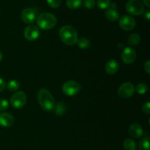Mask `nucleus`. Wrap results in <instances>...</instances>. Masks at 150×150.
<instances>
[{
    "instance_id": "nucleus-1",
    "label": "nucleus",
    "mask_w": 150,
    "mask_h": 150,
    "mask_svg": "<svg viewBox=\"0 0 150 150\" xmlns=\"http://www.w3.org/2000/svg\"><path fill=\"white\" fill-rule=\"evenodd\" d=\"M37 98L40 105L44 111L46 112L54 111L56 103L54 97L49 91L44 88L39 89L37 95Z\"/></svg>"
},
{
    "instance_id": "nucleus-2",
    "label": "nucleus",
    "mask_w": 150,
    "mask_h": 150,
    "mask_svg": "<svg viewBox=\"0 0 150 150\" xmlns=\"http://www.w3.org/2000/svg\"><path fill=\"white\" fill-rule=\"evenodd\" d=\"M59 35L61 40L67 45H75L79 39L77 30L70 25H65L60 28Z\"/></svg>"
},
{
    "instance_id": "nucleus-3",
    "label": "nucleus",
    "mask_w": 150,
    "mask_h": 150,
    "mask_svg": "<svg viewBox=\"0 0 150 150\" xmlns=\"http://www.w3.org/2000/svg\"><path fill=\"white\" fill-rule=\"evenodd\" d=\"M37 24L40 29L44 30L51 29L57 25V18L51 13H42L37 18Z\"/></svg>"
},
{
    "instance_id": "nucleus-4",
    "label": "nucleus",
    "mask_w": 150,
    "mask_h": 150,
    "mask_svg": "<svg viewBox=\"0 0 150 150\" xmlns=\"http://www.w3.org/2000/svg\"><path fill=\"white\" fill-rule=\"evenodd\" d=\"M125 9L133 16H140L144 13V5L140 0H129L126 3Z\"/></svg>"
},
{
    "instance_id": "nucleus-5",
    "label": "nucleus",
    "mask_w": 150,
    "mask_h": 150,
    "mask_svg": "<svg viewBox=\"0 0 150 150\" xmlns=\"http://www.w3.org/2000/svg\"><path fill=\"white\" fill-rule=\"evenodd\" d=\"M81 89V85L77 81L73 80H69L66 81L62 87L63 93L67 96L70 97L77 95L80 92Z\"/></svg>"
},
{
    "instance_id": "nucleus-6",
    "label": "nucleus",
    "mask_w": 150,
    "mask_h": 150,
    "mask_svg": "<svg viewBox=\"0 0 150 150\" xmlns=\"http://www.w3.org/2000/svg\"><path fill=\"white\" fill-rule=\"evenodd\" d=\"M26 101H27V97L23 91L16 92L12 95L10 99V103L12 106L17 109L23 108L26 105Z\"/></svg>"
},
{
    "instance_id": "nucleus-7",
    "label": "nucleus",
    "mask_w": 150,
    "mask_h": 150,
    "mask_svg": "<svg viewBox=\"0 0 150 150\" xmlns=\"http://www.w3.org/2000/svg\"><path fill=\"white\" fill-rule=\"evenodd\" d=\"M135 93V86L130 82H125L120 86L118 89V94L121 98H129L133 96Z\"/></svg>"
},
{
    "instance_id": "nucleus-8",
    "label": "nucleus",
    "mask_w": 150,
    "mask_h": 150,
    "mask_svg": "<svg viewBox=\"0 0 150 150\" xmlns=\"http://www.w3.org/2000/svg\"><path fill=\"white\" fill-rule=\"evenodd\" d=\"M136 21L130 16H123L119 21V26L125 31H131L136 26Z\"/></svg>"
},
{
    "instance_id": "nucleus-9",
    "label": "nucleus",
    "mask_w": 150,
    "mask_h": 150,
    "mask_svg": "<svg viewBox=\"0 0 150 150\" xmlns=\"http://www.w3.org/2000/svg\"><path fill=\"white\" fill-rule=\"evenodd\" d=\"M122 59L126 64H131L136 59V52L131 47H125L121 54Z\"/></svg>"
},
{
    "instance_id": "nucleus-10",
    "label": "nucleus",
    "mask_w": 150,
    "mask_h": 150,
    "mask_svg": "<svg viewBox=\"0 0 150 150\" xmlns=\"http://www.w3.org/2000/svg\"><path fill=\"white\" fill-rule=\"evenodd\" d=\"M40 30L38 26L35 25H29L26 26L23 32L25 39L29 41H35L40 37Z\"/></svg>"
},
{
    "instance_id": "nucleus-11",
    "label": "nucleus",
    "mask_w": 150,
    "mask_h": 150,
    "mask_svg": "<svg viewBox=\"0 0 150 150\" xmlns=\"http://www.w3.org/2000/svg\"><path fill=\"white\" fill-rule=\"evenodd\" d=\"M36 18V13L32 8H25L21 13V19L25 23L32 24Z\"/></svg>"
},
{
    "instance_id": "nucleus-12",
    "label": "nucleus",
    "mask_w": 150,
    "mask_h": 150,
    "mask_svg": "<svg viewBox=\"0 0 150 150\" xmlns=\"http://www.w3.org/2000/svg\"><path fill=\"white\" fill-rule=\"evenodd\" d=\"M15 119L12 114L9 113H1L0 114V125L4 127H9L14 124Z\"/></svg>"
},
{
    "instance_id": "nucleus-13",
    "label": "nucleus",
    "mask_w": 150,
    "mask_h": 150,
    "mask_svg": "<svg viewBox=\"0 0 150 150\" xmlns=\"http://www.w3.org/2000/svg\"><path fill=\"white\" fill-rule=\"evenodd\" d=\"M105 72L108 75H114L120 70V63L115 59H111L105 64Z\"/></svg>"
},
{
    "instance_id": "nucleus-14",
    "label": "nucleus",
    "mask_w": 150,
    "mask_h": 150,
    "mask_svg": "<svg viewBox=\"0 0 150 150\" xmlns=\"http://www.w3.org/2000/svg\"><path fill=\"white\" fill-rule=\"evenodd\" d=\"M129 133L130 136L136 139H139L143 136L144 135V130L140 125L137 123H133L129 127L128 129Z\"/></svg>"
},
{
    "instance_id": "nucleus-15",
    "label": "nucleus",
    "mask_w": 150,
    "mask_h": 150,
    "mask_svg": "<svg viewBox=\"0 0 150 150\" xmlns=\"http://www.w3.org/2000/svg\"><path fill=\"white\" fill-rule=\"evenodd\" d=\"M105 17L109 21L115 22L120 19V14L117 10L109 8L105 12Z\"/></svg>"
},
{
    "instance_id": "nucleus-16",
    "label": "nucleus",
    "mask_w": 150,
    "mask_h": 150,
    "mask_svg": "<svg viewBox=\"0 0 150 150\" xmlns=\"http://www.w3.org/2000/svg\"><path fill=\"white\" fill-rule=\"evenodd\" d=\"M78 47L81 49H86V48H89L91 45V42L89 40L86 38H79L76 42Z\"/></svg>"
},
{
    "instance_id": "nucleus-17",
    "label": "nucleus",
    "mask_w": 150,
    "mask_h": 150,
    "mask_svg": "<svg viewBox=\"0 0 150 150\" xmlns=\"http://www.w3.org/2000/svg\"><path fill=\"white\" fill-rule=\"evenodd\" d=\"M54 112H55L56 115L57 116H62L65 113L66 111V105L64 103L59 102L57 104H56L55 107L54 109Z\"/></svg>"
},
{
    "instance_id": "nucleus-18",
    "label": "nucleus",
    "mask_w": 150,
    "mask_h": 150,
    "mask_svg": "<svg viewBox=\"0 0 150 150\" xmlns=\"http://www.w3.org/2000/svg\"><path fill=\"white\" fill-rule=\"evenodd\" d=\"M141 41V37L139 36L138 34H131L130 36L128 37V39H127V42L131 46H135V45H137Z\"/></svg>"
},
{
    "instance_id": "nucleus-19",
    "label": "nucleus",
    "mask_w": 150,
    "mask_h": 150,
    "mask_svg": "<svg viewBox=\"0 0 150 150\" xmlns=\"http://www.w3.org/2000/svg\"><path fill=\"white\" fill-rule=\"evenodd\" d=\"M123 146L125 150H136L137 149L136 143L131 139H126L123 144Z\"/></svg>"
},
{
    "instance_id": "nucleus-20",
    "label": "nucleus",
    "mask_w": 150,
    "mask_h": 150,
    "mask_svg": "<svg viewBox=\"0 0 150 150\" xmlns=\"http://www.w3.org/2000/svg\"><path fill=\"white\" fill-rule=\"evenodd\" d=\"M67 7L71 10H76L82 4V0H67L66 1Z\"/></svg>"
},
{
    "instance_id": "nucleus-21",
    "label": "nucleus",
    "mask_w": 150,
    "mask_h": 150,
    "mask_svg": "<svg viewBox=\"0 0 150 150\" xmlns=\"http://www.w3.org/2000/svg\"><path fill=\"white\" fill-rule=\"evenodd\" d=\"M149 137L145 136L139 142V150H149Z\"/></svg>"
},
{
    "instance_id": "nucleus-22",
    "label": "nucleus",
    "mask_w": 150,
    "mask_h": 150,
    "mask_svg": "<svg viewBox=\"0 0 150 150\" xmlns=\"http://www.w3.org/2000/svg\"><path fill=\"white\" fill-rule=\"evenodd\" d=\"M20 87V83L17 80H10L7 83V88L10 92H16Z\"/></svg>"
},
{
    "instance_id": "nucleus-23",
    "label": "nucleus",
    "mask_w": 150,
    "mask_h": 150,
    "mask_svg": "<svg viewBox=\"0 0 150 150\" xmlns=\"http://www.w3.org/2000/svg\"><path fill=\"white\" fill-rule=\"evenodd\" d=\"M135 91H136V92H137L138 94H139V95H144V94H146V92H147L148 86L146 83H139V84L135 87Z\"/></svg>"
},
{
    "instance_id": "nucleus-24",
    "label": "nucleus",
    "mask_w": 150,
    "mask_h": 150,
    "mask_svg": "<svg viewBox=\"0 0 150 150\" xmlns=\"http://www.w3.org/2000/svg\"><path fill=\"white\" fill-rule=\"evenodd\" d=\"M111 4V0H98V7L101 10L108 8Z\"/></svg>"
},
{
    "instance_id": "nucleus-25",
    "label": "nucleus",
    "mask_w": 150,
    "mask_h": 150,
    "mask_svg": "<svg viewBox=\"0 0 150 150\" xmlns=\"http://www.w3.org/2000/svg\"><path fill=\"white\" fill-rule=\"evenodd\" d=\"M48 5L52 8H57L60 6L62 0H47Z\"/></svg>"
},
{
    "instance_id": "nucleus-26",
    "label": "nucleus",
    "mask_w": 150,
    "mask_h": 150,
    "mask_svg": "<svg viewBox=\"0 0 150 150\" xmlns=\"http://www.w3.org/2000/svg\"><path fill=\"white\" fill-rule=\"evenodd\" d=\"M9 108V102L6 99H0V111H4Z\"/></svg>"
},
{
    "instance_id": "nucleus-27",
    "label": "nucleus",
    "mask_w": 150,
    "mask_h": 150,
    "mask_svg": "<svg viewBox=\"0 0 150 150\" xmlns=\"http://www.w3.org/2000/svg\"><path fill=\"white\" fill-rule=\"evenodd\" d=\"M83 4L87 9H93L95 6V0H83Z\"/></svg>"
},
{
    "instance_id": "nucleus-28",
    "label": "nucleus",
    "mask_w": 150,
    "mask_h": 150,
    "mask_svg": "<svg viewBox=\"0 0 150 150\" xmlns=\"http://www.w3.org/2000/svg\"><path fill=\"white\" fill-rule=\"evenodd\" d=\"M142 111H143L144 113L146 114H150V103L146 102L142 106Z\"/></svg>"
},
{
    "instance_id": "nucleus-29",
    "label": "nucleus",
    "mask_w": 150,
    "mask_h": 150,
    "mask_svg": "<svg viewBox=\"0 0 150 150\" xmlns=\"http://www.w3.org/2000/svg\"><path fill=\"white\" fill-rule=\"evenodd\" d=\"M6 87V83H5V81L3 79L0 78V92H2Z\"/></svg>"
},
{
    "instance_id": "nucleus-30",
    "label": "nucleus",
    "mask_w": 150,
    "mask_h": 150,
    "mask_svg": "<svg viewBox=\"0 0 150 150\" xmlns=\"http://www.w3.org/2000/svg\"><path fill=\"white\" fill-rule=\"evenodd\" d=\"M144 67L145 71H146L148 74H149L150 73V61L149 60H148V61H146V62H145Z\"/></svg>"
},
{
    "instance_id": "nucleus-31",
    "label": "nucleus",
    "mask_w": 150,
    "mask_h": 150,
    "mask_svg": "<svg viewBox=\"0 0 150 150\" xmlns=\"http://www.w3.org/2000/svg\"><path fill=\"white\" fill-rule=\"evenodd\" d=\"M144 18L146 19L147 21H149V18H150V12H149V10H146V12H144Z\"/></svg>"
},
{
    "instance_id": "nucleus-32",
    "label": "nucleus",
    "mask_w": 150,
    "mask_h": 150,
    "mask_svg": "<svg viewBox=\"0 0 150 150\" xmlns=\"http://www.w3.org/2000/svg\"><path fill=\"white\" fill-rule=\"evenodd\" d=\"M144 3L146 6H147L148 7H150V0H143Z\"/></svg>"
},
{
    "instance_id": "nucleus-33",
    "label": "nucleus",
    "mask_w": 150,
    "mask_h": 150,
    "mask_svg": "<svg viewBox=\"0 0 150 150\" xmlns=\"http://www.w3.org/2000/svg\"><path fill=\"white\" fill-rule=\"evenodd\" d=\"M2 59H3V54H2V53H1V51H0V62L2 60Z\"/></svg>"
}]
</instances>
